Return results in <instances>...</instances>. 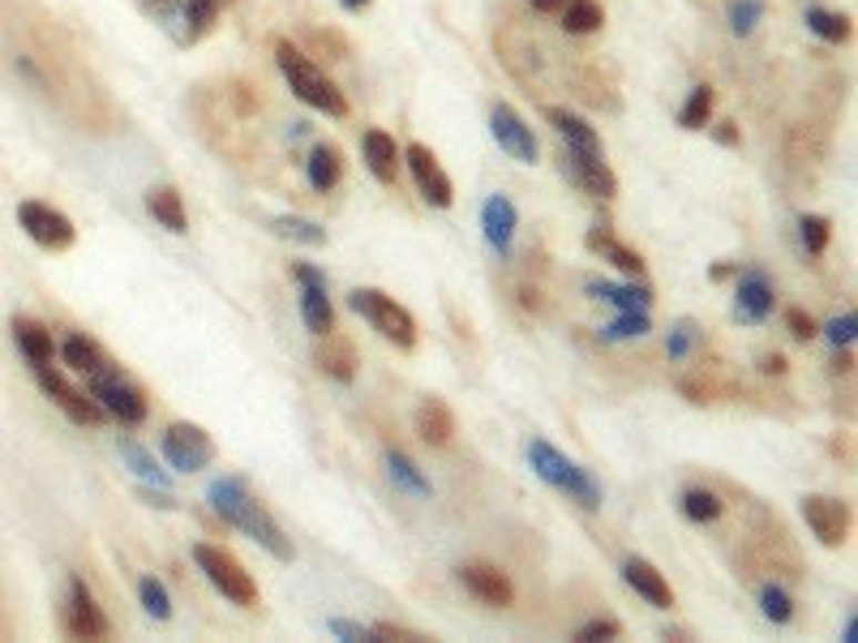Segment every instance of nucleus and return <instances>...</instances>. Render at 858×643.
<instances>
[{"label":"nucleus","instance_id":"obj_4","mask_svg":"<svg viewBox=\"0 0 858 643\" xmlns=\"http://www.w3.org/2000/svg\"><path fill=\"white\" fill-rule=\"evenodd\" d=\"M194 562H198V571L206 575V583H211L224 601L241 605V610H254V605H258V583H254V575L241 567L236 553H228L224 545H206V541H198V545H194Z\"/></svg>","mask_w":858,"mask_h":643},{"label":"nucleus","instance_id":"obj_53","mask_svg":"<svg viewBox=\"0 0 858 643\" xmlns=\"http://www.w3.org/2000/svg\"><path fill=\"white\" fill-rule=\"evenodd\" d=\"M224 95H228L232 103H236V116H245V121H249V116L258 112V99L249 95V86H245V82H232Z\"/></svg>","mask_w":858,"mask_h":643},{"label":"nucleus","instance_id":"obj_57","mask_svg":"<svg viewBox=\"0 0 858 643\" xmlns=\"http://www.w3.org/2000/svg\"><path fill=\"white\" fill-rule=\"evenodd\" d=\"M529 4L537 9V13H562V4H566V0H529Z\"/></svg>","mask_w":858,"mask_h":643},{"label":"nucleus","instance_id":"obj_42","mask_svg":"<svg viewBox=\"0 0 858 643\" xmlns=\"http://www.w3.org/2000/svg\"><path fill=\"white\" fill-rule=\"evenodd\" d=\"M759 613H764L773 626H786L794 618V596L782 588V583H764V588H759Z\"/></svg>","mask_w":858,"mask_h":643},{"label":"nucleus","instance_id":"obj_41","mask_svg":"<svg viewBox=\"0 0 858 643\" xmlns=\"http://www.w3.org/2000/svg\"><path fill=\"white\" fill-rule=\"evenodd\" d=\"M648 330H653L648 309H619V318L601 330V339H610V344H619V339H644Z\"/></svg>","mask_w":858,"mask_h":643},{"label":"nucleus","instance_id":"obj_25","mask_svg":"<svg viewBox=\"0 0 858 643\" xmlns=\"http://www.w3.org/2000/svg\"><path fill=\"white\" fill-rule=\"evenodd\" d=\"M545 121L554 125V133L562 137V146L566 151H589V155H601V133H596L580 112H571V108H562V103H550L545 108Z\"/></svg>","mask_w":858,"mask_h":643},{"label":"nucleus","instance_id":"obj_13","mask_svg":"<svg viewBox=\"0 0 858 643\" xmlns=\"http://www.w3.org/2000/svg\"><path fill=\"white\" fill-rule=\"evenodd\" d=\"M752 562H759L764 571H773V575H786V579H798V553H794L790 537H786V528L777 523V519H768V514H759L756 528H752Z\"/></svg>","mask_w":858,"mask_h":643},{"label":"nucleus","instance_id":"obj_52","mask_svg":"<svg viewBox=\"0 0 858 643\" xmlns=\"http://www.w3.org/2000/svg\"><path fill=\"white\" fill-rule=\"evenodd\" d=\"M855 330H858V314H841V318H833L825 326L833 348H850V344H855Z\"/></svg>","mask_w":858,"mask_h":643},{"label":"nucleus","instance_id":"obj_60","mask_svg":"<svg viewBox=\"0 0 858 643\" xmlns=\"http://www.w3.org/2000/svg\"><path fill=\"white\" fill-rule=\"evenodd\" d=\"M146 9H155V13H172L176 9V0H142Z\"/></svg>","mask_w":858,"mask_h":643},{"label":"nucleus","instance_id":"obj_12","mask_svg":"<svg viewBox=\"0 0 858 643\" xmlns=\"http://www.w3.org/2000/svg\"><path fill=\"white\" fill-rule=\"evenodd\" d=\"M738 378L726 369V360H699L692 374L678 378V395L695 408H713L722 399H738Z\"/></svg>","mask_w":858,"mask_h":643},{"label":"nucleus","instance_id":"obj_47","mask_svg":"<svg viewBox=\"0 0 858 643\" xmlns=\"http://www.w3.org/2000/svg\"><path fill=\"white\" fill-rule=\"evenodd\" d=\"M305 39H309V48H314L318 57H327V61H344V57L353 52V48H348V39H344L339 31H330V27L327 31H309Z\"/></svg>","mask_w":858,"mask_h":643},{"label":"nucleus","instance_id":"obj_36","mask_svg":"<svg viewBox=\"0 0 858 643\" xmlns=\"http://www.w3.org/2000/svg\"><path fill=\"white\" fill-rule=\"evenodd\" d=\"M807 31L820 34L825 43H850L855 39V22H850V13H833V9H820V4H811L807 9Z\"/></svg>","mask_w":858,"mask_h":643},{"label":"nucleus","instance_id":"obj_24","mask_svg":"<svg viewBox=\"0 0 858 643\" xmlns=\"http://www.w3.org/2000/svg\"><path fill=\"white\" fill-rule=\"evenodd\" d=\"M584 245H589L593 254H601V262H610L614 271L631 275V279H644V271H648V266H644V257L635 254L631 245H623V241L610 232V224H605V220H601V224H596L593 232L584 236Z\"/></svg>","mask_w":858,"mask_h":643},{"label":"nucleus","instance_id":"obj_7","mask_svg":"<svg viewBox=\"0 0 858 643\" xmlns=\"http://www.w3.org/2000/svg\"><path fill=\"white\" fill-rule=\"evenodd\" d=\"M164 459L172 472H181V477H190V472H202V468H211L215 463V438L194 425V420H176V425H167L164 429Z\"/></svg>","mask_w":858,"mask_h":643},{"label":"nucleus","instance_id":"obj_50","mask_svg":"<svg viewBox=\"0 0 858 643\" xmlns=\"http://www.w3.org/2000/svg\"><path fill=\"white\" fill-rule=\"evenodd\" d=\"M369 631H374V643H382V640H391V643H426L429 640V635L412 631V626H399V622H374Z\"/></svg>","mask_w":858,"mask_h":643},{"label":"nucleus","instance_id":"obj_48","mask_svg":"<svg viewBox=\"0 0 858 643\" xmlns=\"http://www.w3.org/2000/svg\"><path fill=\"white\" fill-rule=\"evenodd\" d=\"M619 635H623V622H619V618H593V622H584V626L575 631V640L580 643L619 640Z\"/></svg>","mask_w":858,"mask_h":643},{"label":"nucleus","instance_id":"obj_18","mask_svg":"<svg viewBox=\"0 0 858 643\" xmlns=\"http://www.w3.org/2000/svg\"><path fill=\"white\" fill-rule=\"evenodd\" d=\"M562 172L571 176V185H580V190L589 193V197H601V202L619 197V176L610 172L605 155H589V151H566V146H562Z\"/></svg>","mask_w":858,"mask_h":643},{"label":"nucleus","instance_id":"obj_34","mask_svg":"<svg viewBox=\"0 0 858 643\" xmlns=\"http://www.w3.org/2000/svg\"><path fill=\"white\" fill-rule=\"evenodd\" d=\"M678 507H683V514H687L692 523H717L722 511H726L722 493H717V489H708V484H687V489H683V498H678Z\"/></svg>","mask_w":858,"mask_h":643},{"label":"nucleus","instance_id":"obj_8","mask_svg":"<svg viewBox=\"0 0 858 643\" xmlns=\"http://www.w3.org/2000/svg\"><path fill=\"white\" fill-rule=\"evenodd\" d=\"M798 511L807 519V528H811V537L820 541L825 549H837L850 541V528H855V511H850V502L846 498H828V493H807L803 502H798Z\"/></svg>","mask_w":858,"mask_h":643},{"label":"nucleus","instance_id":"obj_35","mask_svg":"<svg viewBox=\"0 0 858 643\" xmlns=\"http://www.w3.org/2000/svg\"><path fill=\"white\" fill-rule=\"evenodd\" d=\"M786 155L790 163H820L828 155V133L816 125H794L786 137Z\"/></svg>","mask_w":858,"mask_h":643},{"label":"nucleus","instance_id":"obj_51","mask_svg":"<svg viewBox=\"0 0 858 643\" xmlns=\"http://www.w3.org/2000/svg\"><path fill=\"white\" fill-rule=\"evenodd\" d=\"M786 326H790V335L798 339V344H811V339L820 335L816 318H811L807 309H798V305H790V309H786Z\"/></svg>","mask_w":858,"mask_h":643},{"label":"nucleus","instance_id":"obj_43","mask_svg":"<svg viewBox=\"0 0 858 643\" xmlns=\"http://www.w3.org/2000/svg\"><path fill=\"white\" fill-rule=\"evenodd\" d=\"M137 601H142V610L151 613L155 622H167V618H172V596H167L164 579H155V575L137 579Z\"/></svg>","mask_w":858,"mask_h":643},{"label":"nucleus","instance_id":"obj_30","mask_svg":"<svg viewBox=\"0 0 858 643\" xmlns=\"http://www.w3.org/2000/svg\"><path fill=\"white\" fill-rule=\"evenodd\" d=\"M13 344L22 348V356L31 360V365H48L52 356H57V344H52V330L43 326V322L34 318H13Z\"/></svg>","mask_w":858,"mask_h":643},{"label":"nucleus","instance_id":"obj_26","mask_svg":"<svg viewBox=\"0 0 858 643\" xmlns=\"http://www.w3.org/2000/svg\"><path fill=\"white\" fill-rule=\"evenodd\" d=\"M305 181L314 193H330L344 181V151L335 142H314L305 155Z\"/></svg>","mask_w":858,"mask_h":643},{"label":"nucleus","instance_id":"obj_29","mask_svg":"<svg viewBox=\"0 0 858 643\" xmlns=\"http://www.w3.org/2000/svg\"><path fill=\"white\" fill-rule=\"evenodd\" d=\"M584 292L593 300H610L614 309H653V288L648 284H610V279H589Z\"/></svg>","mask_w":858,"mask_h":643},{"label":"nucleus","instance_id":"obj_46","mask_svg":"<svg viewBox=\"0 0 858 643\" xmlns=\"http://www.w3.org/2000/svg\"><path fill=\"white\" fill-rule=\"evenodd\" d=\"M798 241H803L807 254L820 257L828 249V241H833V224H828L825 215H803L798 220Z\"/></svg>","mask_w":858,"mask_h":643},{"label":"nucleus","instance_id":"obj_2","mask_svg":"<svg viewBox=\"0 0 858 643\" xmlns=\"http://www.w3.org/2000/svg\"><path fill=\"white\" fill-rule=\"evenodd\" d=\"M275 64H279V73L288 78L293 95H297L305 108L323 112L330 121H344V116H348V99H344V91H339V86H335L327 73L309 61L300 48H293L288 39H275Z\"/></svg>","mask_w":858,"mask_h":643},{"label":"nucleus","instance_id":"obj_14","mask_svg":"<svg viewBox=\"0 0 858 643\" xmlns=\"http://www.w3.org/2000/svg\"><path fill=\"white\" fill-rule=\"evenodd\" d=\"M293 279L300 284V322L309 335H327L335 330V309L327 296V275L314 262H293Z\"/></svg>","mask_w":858,"mask_h":643},{"label":"nucleus","instance_id":"obj_32","mask_svg":"<svg viewBox=\"0 0 858 643\" xmlns=\"http://www.w3.org/2000/svg\"><path fill=\"white\" fill-rule=\"evenodd\" d=\"M232 0H181V43H198L202 34H211V27L219 22V13L228 9Z\"/></svg>","mask_w":858,"mask_h":643},{"label":"nucleus","instance_id":"obj_55","mask_svg":"<svg viewBox=\"0 0 858 643\" xmlns=\"http://www.w3.org/2000/svg\"><path fill=\"white\" fill-rule=\"evenodd\" d=\"M759 374H773V378H782V374H786V356H782V353H764V356H759Z\"/></svg>","mask_w":858,"mask_h":643},{"label":"nucleus","instance_id":"obj_40","mask_svg":"<svg viewBox=\"0 0 858 643\" xmlns=\"http://www.w3.org/2000/svg\"><path fill=\"white\" fill-rule=\"evenodd\" d=\"M713 103H717V91L713 86H695L687 103L678 108V129H687V133H699V129L713 121Z\"/></svg>","mask_w":858,"mask_h":643},{"label":"nucleus","instance_id":"obj_58","mask_svg":"<svg viewBox=\"0 0 858 643\" xmlns=\"http://www.w3.org/2000/svg\"><path fill=\"white\" fill-rule=\"evenodd\" d=\"M828 450H833V455H837V459H841V455H846V463H850V459H855V450H850V438H833V447H828Z\"/></svg>","mask_w":858,"mask_h":643},{"label":"nucleus","instance_id":"obj_16","mask_svg":"<svg viewBox=\"0 0 858 643\" xmlns=\"http://www.w3.org/2000/svg\"><path fill=\"white\" fill-rule=\"evenodd\" d=\"M773 305H777V292H773V279L759 266H747V271L734 275V318L759 326V322H768Z\"/></svg>","mask_w":858,"mask_h":643},{"label":"nucleus","instance_id":"obj_1","mask_svg":"<svg viewBox=\"0 0 858 643\" xmlns=\"http://www.w3.org/2000/svg\"><path fill=\"white\" fill-rule=\"evenodd\" d=\"M206 502H211V511L219 514L228 528L245 532L249 541H258L270 558H279V562H293V558H297L293 537H288V532L279 528V519L249 493V484L241 481V477H219V481H211L206 484Z\"/></svg>","mask_w":858,"mask_h":643},{"label":"nucleus","instance_id":"obj_5","mask_svg":"<svg viewBox=\"0 0 858 643\" xmlns=\"http://www.w3.org/2000/svg\"><path fill=\"white\" fill-rule=\"evenodd\" d=\"M348 305H353V314H361L387 344H396L399 353H412V348H417V318L399 305L396 296H387V292H378V288H357L348 296Z\"/></svg>","mask_w":858,"mask_h":643},{"label":"nucleus","instance_id":"obj_59","mask_svg":"<svg viewBox=\"0 0 858 643\" xmlns=\"http://www.w3.org/2000/svg\"><path fill=\"white\" fill-rule=\"evenodd\" d=\"M841 640H846V643H855V640H858V618H855V613L846 618V631H841Z\"/></svg>","mask_w":858,"mask_h":643},{"label":"nucleus","instance_id":"obj_31","mask_svg":"<svg viewBox=\"0 0 858 643\" xmlns=\"http://www.w3.org/2000/svg\"><path fill=\"white\" fill-rule=\"evenodd\" d=\"M121 459H125V468H130V472L142 484H160V489H172V472H167V468H160V463H155V455L142 447L137 438H130V433H121Z\"/></svg>","mask_w":858,"mask_h":643},{"label":"nucleus","instance_id":"obj_37","mask_svg":"<svg viewBox=\"0 0 858 643\" xmlns=\"http://www.w3.org/2000/svg\"><path fill=\"white\" fill-rule=\"evenodd\" d=\"M605 27V9L596 0H566L562 4V31L566 34H593Z\"/></svg>","mask_w":858,"mask_h":643},{"label":"nucleus","instance_id":"obj_15","mask_svg":"<svg viewBox=\"0 0 858 643\" xmlns=\"http://www.w3.org/2000/svg\"><path fill=\"white\" fill-rule=\"evenodd\" d=\"M404 163H408V172H412V181H417V190H421L429 206L447 211L456 202V185H451V176L442 172V163H438V155L429 151L426 142H408L404 146Z\"/></svg>","mask_w":858,"mask_h":643},{"label":"nucleus","instance_id":"obj_21","mask_svg":"<svg viewBox=\"0 0 858 643\" xmlns=\"http://www.w3.org/2000/svg\"><path fill=\"white\" fill-rule=\"evenodd\" d=\"M515 227H520V211L507 193H490L481 202V232L490 241V249L498 257H511V241H515Z\"/></svg>","mask_w":858,"mask_h":643},{"label":"nucleus","instance_id":"obj_38","mask_svg":"<svg viewBox=\"0 0 858 643\" xmlns=\"http://www.w3.org/2000/svg\"><path fill=\"white\" fill-rule=\"evenodd\" d=\"M270 232L284 236V241L309 245V249H323V245H327V227H318L314 220H300V215H275V220H270Z\"/></svg>","mask_w":858,"mask_h":643},{"label":"nucleus","instance_id":"obj_17","mask_svg":"<svg viewBox=\"0 0 858 643\" xmlns=\"http://www.w3.org/2000/svg\"><path fill=\"white\" fill-rule=\"evenodd\" d=\"M490 133H494L498 151H507L515 163H537V133L511 103L490 108Z\"/></svg>","mask_w":858,"mask_h":643},{"label":"nucleus","instance_id":"obj_6","mask_svg":"<svg viewBox=\"0 0 858 643\" xmlns=\"http://www.w3.org/2000/svg\"><path fill=\"white\" fill-rule=\"evenodd\" d=\"M91 378V399L100 404L103 412L112 420H121V425H146L151 417V399H146V390L133 382L125 369H95V374H86Z\"/></svg>","mask_w":858,"mask_h":643},{"label":"nucleus","instance_id":"obj_23","mask_svg":"<svg viewBox=\"0 0 858 643\" xmlns=\"http://www.w3.org/2000/svg\"><path fill=\"white\" fill-rule=\"evenodd\" d=\"M623 583H627L635 596H644L653 610H670V605H674L670 579L661 575L648 558H627V562H623Z\"/></svg>","mask_w":858,"mask_h":643},{"label":"nucleus","instance_id":"obj_19","mask_svg":"<svg viewBox=\"0 0 858 643\" xmlns=\"http://www.w3.org/2000/svg\"><path fill=\"white\" fill-rule=\"evenodd\" d=\"M460 583L468 596H477L481 605H490V610H507L511 601H515V583L507 571H498L494 562H463L460 571Z\"/></svg>","mask_w":858,"mask_h":643},{"label":"nucleus","instance_id":"obj_54","mask_svg":"<svg viewBox=\"0 0 858 643\" xmlns=\"http://www.w3.org/2000/svg\"><path fill=\"white\" fill-rule=\"evenodd\" d=\"M713 137H717V146H743V129L734 125V121H722V125L713 129Z\"/></svg>","mask_w":858,"mask_h":643},{"label":"nucleus","instance_id":"obj_33","mask_svg":"<svg viewBox=\"0 0 858 643\" xmlns=\"http://www.w3.org/2000/svg\"><path fill=\"white\" fill-rule=\"evenodd\" d=\"M387 472H391V481H396L404 493H412V498H429V493H433L429 477L417 468V459L404 455L399 447H387Z\"/></svg>","mask_w":858,"mask_h":643},{"label":"nucleus","instance_id":"obj_56","mask_svg":"<svg viewBox=\"0 0 858 643\" xmlns=\"http://www.w3.org/2000/svg\"><path fill=\"white\" fill-rule=\"evenodd\" d=\"M734 275H738V262H717V266L708 271V279H713V284H726V279H734Z\"/></svg>","mask_w":858,"mask_h":643},{"label":"nucleus","instance_id":"obj_11","mask_svg":"<svg viewBox=\"0 0 858 643\" xmlns=\"http://www.w3.org/2000/svg\"><path fill=\"white\" fill-rule=\"evenodd\" d=\"M18 224H22V232L31 236L39 249H52V254H61V249H69L78 241L73 220L65 211L48 206V202H18Z\"/></svg>","mask_w":858,"mask_h":643},{"label":"nucleus","instance_id":"obj_61","mask_svg":"<svg viewBox=\"0 0 858 643\" xmlns=\"http://www.w3.org/2000/svg\"><path fill=\"white\" fill-rule=\"evenodd\" d=\"M339 9L344 13H361V9H369V0H339Z\"/></svg>","mask_w":858,"mask_h":643},{"label":"nucleus","instance_id":"obj_44","mask_svg":"<svg viewBox=\"0 0 858 643\" xmlns=\"http://www.w3.org/2000/svg\"><path fill=\"white\" fill-rule=\"evenodd\" d=\"M764 0H729V9H726V22H729V31L738 34V39H747V34L756 31L759 22H764Z\"/></svg>","mask_w":858,"mask_h":643},{"label":"nucleus","instance_id":"obj_10","mask_svg":"<svg viewBox=\"0 0 858 643\" xmlns=\"http://www.w3.org/2000/svg\"><path fill=\"white\" fill-rule=\"evenodd\" d=\"M61 626H65V635H73V640H108V635H112V622H108V613L100 610L95 592L86 588V579L82 575L69 579Z\"/></svg>","mask_w":858,"mask_h":643},{"label":"nucleus","instance_id":"obj_49","mask_svg":"<svg viewBox=\"0 0 858 643\" xmlns=\"http://www.w3.org/2000/svg\"><path fill=\"white\" fill-rule=\"evenodd\" d=\"M327 635H335V640L344 643H374V631L365 622H353V618H330Z\"/></svg>","mask_w":858,"mask_h":643},{"label":"nucleus","instance_id":"obj_45","mask_svg":"<svg viewBox=\"0 0 858 643\" xmlns=\"http://www.w3.org/2000/svg\"><path fill=\"white\" fill-rule=\"evenodd\" d=\"M695 344H699V322L695 318H678L670 326V339H665V356L670 360H687L695 353Z\"/></svg>","mask_w":858,"mask_h":643},{"label":"nucleus","instance_id":"obj_9","mask_svg":"<svg viewBox=\"0 0 858 643\" xmlns=\"http://www.w3.org/2000/svg\"><path fill=\"white\" fill-rule=\"evenodd\" d=\"M31 369H34V382H39V390H43V395H48V399H52V404H57V408H61L73 425H91V429H95V425L108 420V412H103L86 390L69 386L65 374H61V369H52V360H48V365H31Z\"/></svg>","mask_w":858,"mask_h":643},{"label":"nucleus","instance_id":"obj_3","mask_svg":"<svg viewBox=\"0 0 858 643\" xmlns=\"http://www.w3.org/2000/svg\"><path fill=\"white\" fill-rule=\"evenodd\" d=\"M529 463L532 472L541 477V481L550 484V489H559L566 502H575L580 511H601V502H605V493H601V484L589 468H580L575 459H566L559 447H550L545 438H532L529 442Z\"/></svg>","mask_w":858,"mask_h":643},{"label":"nucleus","instance_id":"obj_39","mask_svg":"<svg viewBox=\"0 0 858 643\" xmlns=\"http://www.w3.org/2000/svg\"><path fill=\"white\" fill-rule=\"evenodd\" d=\"M61 356H65L69 369H78V374H95L108 365V356L95 339H86V335H69L65 344H61Z\"/></svg>","mask_w":858,"mask_h":643},{"label":"nucleus","instance_id":"obj_28","mask_svg":"<svg viewBox=\"0 0 858 643\" xmlns=\"http://www.w3.org/2000/svg\"><path fill=\"white\" fill-rule=\"evenodd\" d=\"M146 211L160 227H167L172 236H185L190 232V215H185V197L176 185H155L146 190Z\"/></svg>","mask_w":858,"mask_h":643},{"label":"nucleus","instance_id":"obj_27","mask_svg":"<svg viewBox=\"0 0 858 643\" xmlns=\"http://www.w3.org/2000/svg\"><path fill=\"white\" fill-rule=\"evenodd\" d=\"M417 438L426 447H447L456 438V412H451L447 399H438V395L421 399V408H417Z\"/></svg>","mask_w":858,"mask_h":643},{"label":"nucleus","instance_id":"obj_20","mask_svg":"<svg viewBox=\"0 0 858 643\" xmlns=\"http://www.w3.org/2000/svg\"><path fill=\"white\" fill-rule=\"evenodd\" d=\"M314 365L335 378V382H353L357 378V344L348 339V335H339V330H327V335H314Z\"/></svg>","mask_w":858,"mask_h":643},{"label":"nucleus","instance_id":"obj_22","mask_svg":"<svg viewBox=\"0 0 858 643\" xmlns=\"http://www.w3.org/2000/svg\"><path fill=\"white\" fill-rule=\"evenodd\" d=\"M361 155H365V167L374 172V181H382V185H396V181H399V163H404V146H399L387 129H365Z\"/></svg>","mask_w":858,"mask_h":643}]
</instances>
